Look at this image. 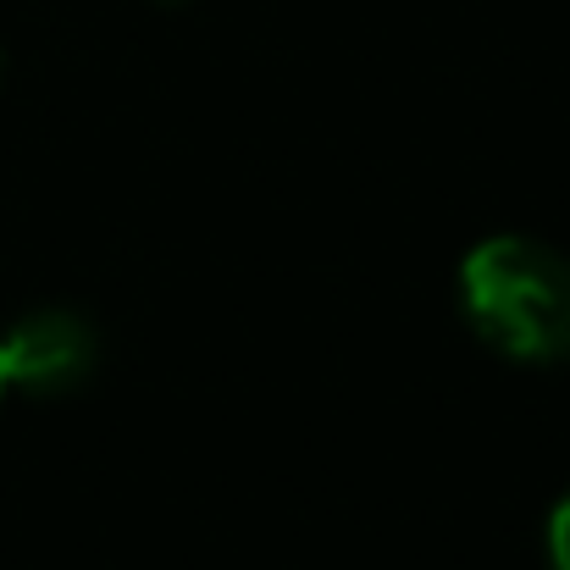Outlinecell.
<instances>
[{
	"label": "cell",
	"instance_id": "3",
	"mask_svg": "<svg viewBox=\"0 0 570 570\" xmlns=\"http://www.w3.org/2000/svg\"><path fill=\"white\" fill-rule=\"evenodd\" d=\"M549 566L570 570V493L554 504V515H549Z\"/></svg>",
	"mask_w": 570,
	"mask_h": 570
},
{
	"label": "cell",
	"instance_id": "5",
	"mask_svg": "<svg viewBox=\"0 0 570 570\" xmlns=\"http://www.w3.org/2000/svg\"><path fill=\"white\" fill-rule=\"evenodd\" d=\"M156 6H184V0H156Z\"/></svg>",
	"mask_w": 570,
	"mask_h": 570
},
{
	"label": "cell",
	"instance_id": "2",
	"mask_svg": "<svg viewBox=\"0 0 570 570\" xmlns=\"http://www.w3.org/2000/svg\"><path fill=\"white\" fill-rule=\"evenodd\" d=\"M0 355H6L11 387L67 393V387L89 382V372L100 366V333H95V322H89L83 311L45 305V311H28V316L0 338Z\"/></svg>",
	"mask_w": 570,
	"mask_h": 570
},
{
	"label": "cell",
	"instance_id": "1",
	"mask_svg": "<svg viewBox=\"0 0 570 570\" xmlns=\"http://www.w3.org/2000/svg\"><path fill=\"white\" fill-rule=\"evenodd\" d=\"M460 311L510 361H532V366L566 361L570 255L527 233L482 238L460 266Z\"/></svg>",
	"mask_w": 570,
	"mask_h": 570
},
{
	"label": "cell",
	"instance_id": "4",
	"mask_svg": "<svg viewBox=\"0 0 570 570\" xmlns=\"http://www.w3.org/2000/svg\"><path fill=\"white\" fill-rule=\"evenodd\" d=\"M6 387H11V377H6V355H0V393H6Z\"/></svg>",
	"mask_w": 570,
	"mask_h": 570
}]
</instances>
